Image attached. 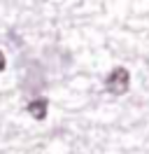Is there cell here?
<instances>
[{
  "instance_id": "cell-3",
  "label": "cell",
  "mask_w": 149,
  "mask_h": 154,
  "mask_svg": "<svg viewBox=\"0 0 149 154\" xmlns=\"http://www.w3.org/2000/svg\"><path fill=\"white\" fill-rule=\"evenodd\" d=\"M0 70H5V56H2V51H0Z\"/></svg>"
},
{
  "instance_id": "cell-1",
  "label": "cell",
  "mask_w": 149,
  "mask_h": 154,
  "mask_svg": "<svg viewBox=\"0 0 149 154\" xmlns=\"http://www.w3.org/2000/svg\"><path fill=\"white\" fill-rule=\"evenodd\" d=\"M130 87V72L126 68H114L110 75L105 77V89L114 94V96H121V94H126Z\"/></svg>"
},
{
  "instance_id": "cell-2",
  "label": "cell",
  "mask_w": 149,
  "mask_h": 154,
  "mask_svg": "<svg viewBox=\"0 0 149 154\" xmlns=\"http://www.w3.org/2000/svg\"><path fill=\"white\" fill-rule=\"evenodd\" d=\"M47 107H49L47 98H35V100L28 103V115L33 119H37V122H42V119H47Z\"/></svg>"
}]
</instances>
